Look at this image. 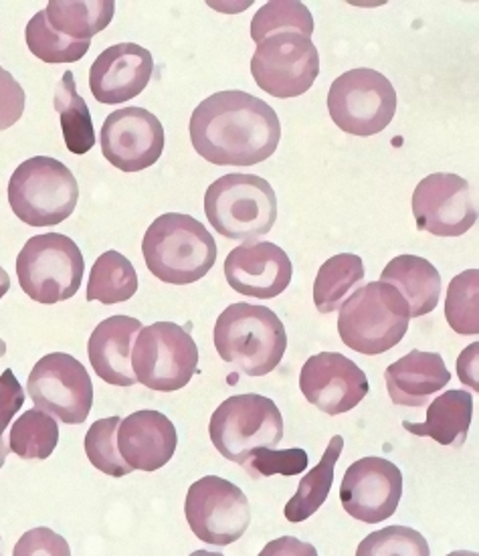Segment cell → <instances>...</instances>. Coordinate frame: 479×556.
<instances>
[{
    "mask_svg": "<svg viewBox=\"0 0 479 556\" xmlns=\"http://www.w3.org/2000/svg\"><path fill=\"white\" fill-rule=\"evenodd\" d=\"M281 124L269 103L248 91H218L190 116V142L217 166H255L276 154Z\"/></svg>",
    "mask_w": 479,
    "mask_h": 556,
    "instance_id": "obj_1",
    "label": "cell"
},
{
    "mask_svg": "<svg viewBox=\"0 0 479 556\" xmlns=\"http://www.w3.org/2000/svg\"><path fill=\"white\" fill-rule=\"evenodd\" d=\"M142 253L154 278L173 286H189L213 269L217 243L201 220L182 213H166L148 227Z\"/></svg>",
    "mask_w": 479,
    "mask_h": 556,
    "instance_id": "obj_2",
    "label": "cell"
},
{
    "mask_svg": "<svg viewBox=\"0 0 479 556\" xmlns=\"http://www.w3.org/2000/svg\"><path fill=\"white\" fill-rule=\"evenodd\" d=\"M215 349L248 377L276 370L288 349L286 326L269 307L231 304L215 324Z\"/></svg>",
    "mask_w": 479,
    "mask_h": 556,
    "instance_id": "obj_3",
    "label": "cell"
},
{
    "mask_svg": "<svg viewBox=\"0 0 479 556\" xmlns=\"http://www.w3.org/2000/svg\"><path fill=\"white\" fill-rule=\"evenodd\" d=\"M407 302L396 288L373 281L356 288L340 306L338 332L350 351L375 356L394 349L408 330Z\"/></svg>",
    "mask_w": 479,
    "mask_h": 556,
    "instance_id": "obj_4",
    "label": "cell"
},
{
    "mask_svg": "<svg viewBox=\"0 0 479 556\" xmlns=\"http://www.w3.org/2000/svg\"><path fill=\"white\" fill-rule=\"evenodd\" d=\"M204 213L218 235L232 241H251L274 229L276 191L262 176H220L206 189Z\"/></svg>",
    "mask_w": 479,
    "mask_h": 556,
    "instance_id": "obj_5",
    "label": "cell"
},
{
    "mask_svg": "<svg viewBox=\"0 0 479 556\" xmlns=\"http://www.w3.org/2000/svg\"><path fill=\"white\" fill-rule=\"evenodd\" d=\"M77 199L79 185L72 170L49 156L23 162L9 182L11 208L30 227H53L70 219Z\"/></svg>",
    "mask_w": 479,
    "mask_h": 556,
    "instance_id": "obj_6",
    "label": "cell"
},
{
    "mask_svg": "<svg viewBox=\"0 0 479 556\" xmlns=\"http://www.w3.org/2000/svg\"><path fill=\"white\" fill-rule=\"evenodd\" d=\"M86 262L72 237L45 233L30 237L16 257L21 290L39 304L73 298L84 279Z\"/></svg>",
    "mask_w": 479,
    "mask_h": 556,
    "instance_id": "obj_7",
    "label": "cell"
},
{
    "mask_svg": "<svg viewBox=\"0 0 479 556\" xmlns=\"http://www.w3.org/2000/svg\"><path fill=\"white\" fill-rule=\"evenodd\" d=\"M209 435L218 454L243 466L253 450L277 447L283 440V417L267 396H229L213 413Z\"/></svg>",
    "mask_w": 479,
    "mask_h": 556,
    "instance_id": "obj_8",
    "label": "cell"
},
{
    "mask_svg": "<svg viewBox=\"0 0 479 556\" xmlns=\"http://www.w3.org/2000/svg\"><path fill=\"white\" fill-rule=\"evenodd\" d=\"M199 366V349L189 330L175 323L142 326L131 349L136 381L152 391L173 393L189 384Z\"/></svg>",
    "mask_w": 479,
    "mask_h": 556,
    "instance_id": "obj_9",
    "label": "cell"
},
{
    "mask_svg": "<svg viewBox=\"0 0 479 556\" xmlns=\"http://www.w3.org/2000/svg\"><path fill=\"white\" fill-rule=\"evenodd\" d=\"M328 112L342 132L380 134L396 112V91L377 70L358 67L336 77L328 93Z\"/></svg>",
    "mask_w": 479,
    "mask_h": 556,
    "instance_id": "obj_10",
    "label": "cell"
},
{
    "mask_svg": "<svg viewBox=\"0 0 479 556\" xmlns=\"http://www.w3.org/2000/svg\"><path fill=\"white\" fill-rule=\"evenodd\" d=\"M251 75L265 93L279 100L304 96L319 75L318 49L302 33H276L257 43Z\"/></svg>",
    "mask_w": 479,
    "mask_h": 556,
    "instance_id": "obj_11",
    "label": "cell"
},
{
    "mask_svg": "<svg viewBox=\"0 0 479 556\" xmlns=\"http://www.w3.org/2000/svg\"><path fill=\"white\" fill-rule=\"evenodd\" d=\"M27 393L37 409L67 425L84 424L93 407V382L72 354L51 352L30 370Z\"/></svg>",
    "mask_w": 479,
    "mask_h": 556,
    "instance_id": "obj_12",
    "label": "cell"
},
{
    "mask_svg": "<svg viewBox=\"0 0 479 556\" xmlns=\"http://www.w3.org/2000/svg\"><path fill=\"white\" fill-rule=\"evenodd\" d=\"M185 514L192 534L215 546L239 541L251 525L248 496L218 476H206L190 485Z\"/></svg>",
    "mask_w": 479,
    "mask_h": 556,
    "instance_id": "obj_13",
    "label": "cell"
},
{
    "mask_svg": "<svg viewBox=\"0 0 479 556\" xmlns=\"http://www.w3.org/2000/svg\"><path fill=\"white\" fill-rule=\"evenodd\" d=\"M417 227L437 237H462L478 220V194L462 178L436 173L423 178L413 192Z\"/></svg>",
    "mask_w": 479,
    "mask_h": 556,
    "instance_id": "obj_14",
    "label": "cell"
},
{
    "mask_svg": "<svg viewBox=\"0 0 479 556\" xmlns=\"http://www.w3.org/2000/svg\"><path fill=\"white\" fill-rule=\"evenodd\" d=\"M403 498V473L385 457L354 462L340 485L344 510L364 525L389 520Z\"/></svg>",
    "mask_w": 479,
    "mask_h": 556,
    "instance_id": "obj_15",
    "label": "cell"
},
{
    "mask_svg": "<svg viewBox=\"0 0 479 556\" xmlns=\"http://www.w3.org/2000/svg\"><path fill=\"white\" fill-rule=\"evenodd\" d=\"M105 161L122 173H140L154 166L164 150V128L144 108H124L105 117L102 126Z\"/></svg>",
    "mask_w": 479,
    "mask_h": 556,
    "instance_id": "obj_16",
    "label": "cell"
},
{
    "mask_svg": "<svg viewBox=\"0 0 479 556\" xmlns=\"http://www.w3.org/2000/svg\"><path fill=\"white\" fill-rule=\"evenodd\" d=\"M300 389L307 403L326 415H342L368 395L370 384L363 368L349 356L340 352H319L302 366Z\"/></svg>",
    "mask_w": 479,
    "mask_h": 556,
    "instance_id": "obj_17",
    "label": "cell"
},
{
    "mask_svg": "<svg viewBox=\"0 0 479 556\" xmlns=\"http://www.w3.org/2000/svg\"><path fill=\"white\" fill-rule=\"evenodd\" d=\"M293 276L288 253L269 241H249L227 255L225 278L237 293L272 300L286 292Z\"/></svg>",
    "mask_w": 479,
    "mask_h": 556,
    "instance_id": "obj_18",
    "label": "cell"
},
{
    "mask_svg": "<svg viewBox=\"0 0 479 556\" xmlns=\"http://www.w3.org/2000/svg\"><path fill=\"white\" fill-rule=\"evenodd\" d=\"M154 74L152 53L136 43H117L98 55L89 70V89L105 105L138 98Z\"/></svg>",
    "mask_w": 479,
    "mask_h": 556,
    "instance_id": "obj_19",
    "label": "cell"
},
{
    "mask_svg": "<svg viewBox=\"0 0 479 556\" xmlns=\"http://www.w3.org/2000/svg\"><path fill=\"white\" fill-rule=\"evenodd\" d=\"M178 433L160 410H136L117 425V450L131 469L156 471L175 457Z\"/></svg>",
    "mask_w": 479,
    "mask_h": 556,
    "instance_id": "obj_20",
    "label": "cell"
},
{
    "mask_svg": "<svg viewBox=\"0 0 479 556\" xmlns=\"http://www.w3.org/2000/svg\"><path fill=\"white\" fill-rule=\"evenodd\" d=\"M140 330V320L130 316H112L98 324L91 332L89 361L103 382L116 387H131L138 382L131 368V349Z\"/></svg>",
    "mask_w": 479,
    "mask_h": 556,
    "instance_id": "obj_21",
    "label": "cell"
},
{
    "mask_svg": "<svg viewBox=\"0 0 479 556\" xmlns=\"http://www.w3.org/2000/svg\"><path fill=\"white\" fill-rule=\"evenodd\" d=\"M385 379L394 405L425 407L431 396L450 384L451 372L441 354L411 351L387 368Z\"/></svg>",
    "mask_w": 479,
    "mask_h": 556,
    "instance_id": "obj_22",
    "label": "cell"
},
{
    "mask_svg": "<svg viewBox=\"0 0 479 556\" xmlns=\"http://www.w3.org/2000/svg\"><path fill=\"white\" fill-rule=\"evenodd\" d=\"M380 281L391 283L407 302L411 318H421L436 309L441 295V276L436 265L419 255H399L382 269Z\"/></svg>",
    "mask_w": 479,
    "mask_h": 556,
    "instance_id": "obj_23",
    "label": "cell"
},
{
    "mask_svg": "<svg viewBox=\"0 0 479 556\" xmlns=\"http://www.w3.org/2000/svg\"><path fill=\"white\" fill-rule=\"evenodd\" d=\"M474 417V396L467 391H448L437 396L427 409L425 424L405 421L403 427L413 435L431 438L439 445L462 447Z\"/></svg>",
    "mask_w": 479,
    "mask_h": 556,
    "instance_id": "obj_24",
    "label": "cell"
},
{
    "mask_svg": "<svg viewBox=\"0 0 479 556\" xmlns=\"http://www.w3.org/2000/svg\"><path fill=\"white\" fill-rule=\"evenodd\" d=\"M114 13V0H53L45 9L49 25L75 41H91L112 23Z\"/></svg>",
    "mask_w": 479,
    "mask_h": 556,
    "instance_id": "obj_25",
    "label": "cell"
},
{
    "mask_svg": "<svg viewBox=\"0 0 479 556\" xmlns=\"http://www.w3.org/2000/svg\"><path fill=\"white\" fill-rule=\"evenodd\" d=\"M342 450H344V440L340 435H335L328 443L318 466L310 469L300 480L298 492L291 496L290 502L283 508V514L291 525L304 522L324 506V502L332 490V483H335L336 464L340 459Z\"/></svg>",
    "mask_w": 479,
    "mask_h": 556,
    "instance_id": "obj_26",
    "label": "cell"
},
{
    "mask_svg": "<svg viewBox=\"0 0 479 556\" xmlns=\"http://www.w3.org/2000/svg\"><path fill=\"white\" fill-rule=\"evenodd\" d=\"M55 110L61 116V130L65 147L72 154H88L96 147V128L88 103L77 93L72 72H65L55 89Z\"/></svg>",
    "mask_w": 479,
    "mask_h": 556,
    "instance_id": "obj_27",
    "label": "cell"
},
{
    "mask_svg": "<svg viewBox=\"0 0 479 556\" xmlns=\"http://www.w3.org/2000/svg\"><path fill=\"white\" fill-rule=\"evenodd\" d=\"M138 292V274L130 260L117 251H105L91 267L88 281V302L105 306L128 302Z\"/></svg>",
    "mask_w": 479,
    "mask_h": 556,
    "instance_id": "obj_28",
    "label": "cell"
},
{
    "mask_svg": "<svg viewBox=\"0 0 479 556\" xmlns=\"http://www.w3.org/2000/svg\"><path fill=\"white\" fill-rule=\"evenodd\" d=\"M364 279L363 260L354 253H340L319 267L314 281V304L322 314L340 309L346 295Z\"/></svg>",
    "mask_w": 479,
    "mask_h": 556,
    "instance_id": "obj_29",
    "label": "cell"
},
{
    "mask_svg": "<svg viewBox=\"0 0 479 556\" xmlns=\"http://www.w3.org/2000/svg\"><path fill=\"white\" fill-rule=\"evenodd\" d=\"M59 443V425L49 413L30 409L11 427L9 447L21 459H47Z\"/></svg>",
    "mask_w": 479,
    "mask_h": 556,
    "instance_id": "obj_30",
    "label": "cell"
},
{
    "mask_svg": "<svg viewBox=\"0 0 479 556\" xmlns=\"http://www.w3.org/2000/svg\"><path fill=\"white\" fill-rule=\"evenodd\" d=\"M295 30L305 37H312L314 33V16L307 11L304 2L298 0H272L263 4L251 21V39L255 43H262L263 39L276 35Z\"/></svg>",
    "mask_w": 479,
    "mask_h": 556,
    "instance_id": "obj_31",
    "label": "cell"
},
{
    "mask_svg": "<svg viewBox=\"0 0 479 556\" xmlns=\"http://www.w3.org/2000/svg\"><path fill=\"white\" fill-rule=\"evenodd\" d=\"M25 37L30 53L45 63H75L86 58L91 47V41H75L53 29L45 11H39L30 18Z\"/></svg>",
    "mask_w": 479,
    "mask_h": 556,
    "instance_id": "obj_32",
    "label": "cell"
},
{
    "mask_svg": "<svg viewBox=\"0 0 479 556\" xmlns=\"http://www.w3.org/2000/svg\"><path fill=\"white\" fill-rule=\"evenodd\" d=\"M445 318L457 334L476 337L479 334V271L467 269L457 278L451 279Z\"/></svg>",
    "mask_w": 479,
    "mask_h": 556,
    "instance_id": "obj_33",
    "label": "cell"
},
{
    "mask_svg": "<svg viewBox=\"0 0 479 556\" xmlns=\"http://www.w3.org/2000/svg\"><path fill=\"white\" fill-rule=\"evenodd\" d=\"M119 421L122 419L116 415L108 417V419H100L89 427L88 435H86V454H88L91 466L112 478H124L134 471L117 450V425Z\"/></svg>",
    "mask_w": 479,
    "mask_h": 556,
    "instance_id": "obj_34",
    "label": "cell"
},
{
    "mask_svg": "<svg viewBox=\"0 0 479 556\" xmlns=\"http://www.w3.org/2000/svg\"><path fill=\"white\" fill-rule=\"evenodd\" d=\"M429 544L421 532L408 527H389L368 534L356 555H421L429 556Z\"/></svg>",
    "mask_w": 479,
    "mask_h": 556,
    "instance_id": "obj_35",
    "label": "cell"
},
{
    "mask_svg": "<svg viewBox=\"0 0 479 556\" xmlns=\"http://www.w3.org/2000/svg\"><path fill=\"white\" fill-rule=\"evenodd\" d=\"M310 464V457L304 450H276V447H260L253 450L243 464L253 480L269 478V476H298L304 473Z\"/></svg>",
    "mask_w": 479,
    "mask_h": 556,
    "instance_id": "obj_36",
    "label": "cell"
},
{
    "mask_svg": "<svg viewBox=\"0 0 479 556\" xmlns=\"http://www.w3.org/2000/svg\"><path fill=\"white\" fill-rule=\"evenodd\" d=\"M25 89L4 67H0V132L15 126L25 112Z\"/></svg>",
    "mask_w": 479,
    "mask_h": 556,
    "instance_id": "obj_37",
    "label": "cell"
},
{
    "mask_svg": "<svg viewBox=\"0 0 479 556\" xmlns=\"http://www.w3.org/2000/svg\"><path fill=\"white\" fill-rule=\"evenodd\" d=\"M70 555V544L49 528H35L23 534L15 555Z\"/></svg>",
    "mask_w": 479,
    "mask_h": 556,
    "instance_id": "obj_38",
    "label": "cell"
},
{
    "mask_svg": "<svg viewBox=\"0 0 479 556\" xmlns=\"http://www.w3.org/2000/svg\"><path fill=\"white\" fill-rule=\"evenodd\" d=\"M25 405V391L11 368L0 375V438L18 409Z\"/></svg>",
    "mask_w": 479,
    "mask_h": 556,
    "instance_id": "obj_39",
    "label": "cell"
},
{
    "mask_svg": "<svg viewBox=\"0 0 479 556\" xmlns=\"http://www.w3.org/2000/svg\"><path fill=\"white\" fill-rule=\"evenodd\" d=\"M9 290H11V278H9V274L0 267V300L7 295Z\"/></svg>",
    "mask_w": 479,
    "mask_h": 556,
    "instance_id": "obj_40",
    "label": "cell"
},
{
    "mask_svg": "<svg viewBox=\"0 0 479 556\" xmlns=\"http://www.w3.org/2000/svg\"><path fill=\"white\" fill-rule=\"evenodd\" d=\"M9 452H11V447L7 445L4 438H0V468L4 466V462H7V455H9Z\"/></svg>",
    "mask_w": 479,
    "mask_h": 556,
    "instance_id": "obj_41",
    "label": "cell"
},
{
    "mask_svg": "<svg viewBox=\"0 0 479 556\" xmlns=\"http://www.w3.org/2000/svg\"><path fill=\"white\" fill-rule=\"evenodd\" d=\"M7 354V342L0 338V358Z\"/></svg>",
    "mask_w": 479,
    "mask_h": 556,
    "instance_id": "obj_42",
    "label": "cell"
}]
</instances>
